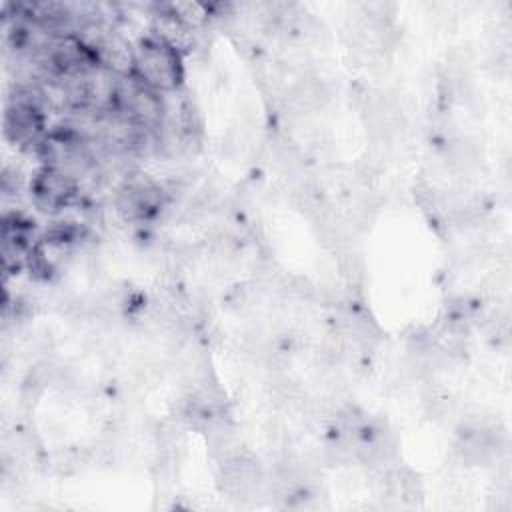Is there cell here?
Returning <instances> with one entry per match:
<instances>
[{"label":"cell","instance_id":"6da1fadb","mask_svg":"<svg viewBox=\"0 0 512 512\" xmlns=\"http://www.w3.org/2000/svg\"><path fill=\"white\" fill-rule=\"evenodd\" d=\"M140 78L158 88H172L176 84V56L170 46L146 44L136 58Z\"/></svg>","mask_w":512,"mask_h":512}]
</instances>
